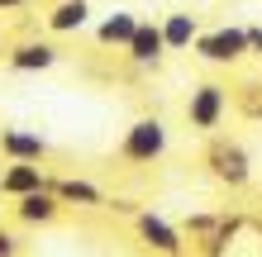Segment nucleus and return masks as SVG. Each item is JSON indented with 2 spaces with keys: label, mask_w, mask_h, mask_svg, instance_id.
Here are the masks:
<instances>
[{
  "label": "nucleus",
  "mask_w": 262,
  "mask_h": 257,
  "mask_svg": "<svg viewBox=\"0 0 262 257\" xmlns=\"http://www.w3.org/2000/svg\"><path fill=\"white\" fill-rule=\"evenodd\" d=\"M119 153H124V162H158L167 153V124L158 114L152 119H134L124 143H119Z\"/></svg>",
  "instance_id": "1"
},
{
  "label": "nucleus",
  "mask_w": 262,
  "mask_h": 257,
  "mask_svg": "<svg viewBox=\"0 0 262 257\" xmlns=\"http://www.w3.org/2000/svg\"><path fill=\"white\" fill-rule=\"evenodd\" d=\"M224 110H229V90H224L220 81L195 86V90H191V100H186V119H191V129H200V133L220 129Z\"/></svg>",
  "instance_id": "2"
},
{
  "label": "nucleus",
  "mask_w": 262,
  "mask_h": 257,
  "mask_svg": "<svg viewBox=\"0 0 262 257\" xmlns=\"http://www.w3.org/2000/svg\"><path fill=\"white\" fill-rule=\"evenodd\" d=\"M195 53L205 57V62L229 67V62H238V57L248 53V34L234 29V24H220V29H210V34H195Z\"/></svg>",
  "instance_id": "3"
},
{
  "label": "nucleus",
  "mask_w": 262,
  "mask_h": 257,
  "mask_svg": "<svg viewBox=\"0 0 262 257\" xmlns=\"http://www.w3.org/2000/svg\"><path fill=\"white\" fill-rule=\"evenodd\" d=\"M205 162H210V172L220 176L224 186H248V176H253L248 153H243V143H234V138H214Z\"/></svg>",
  "instance_id": "4"
},
{
  "label": "nucleus",
  "mask_w": 262,
  "mask_h": 257,
  "mask_svg": "<svg viewBox=\"0 0 262 257\" xmlns=\"http://www.w3.org/2000/svg\"><path fill=\"white\" fill-rule=\"evenodd\" d=\"M138 233H143V243H148L152 252H162V257H181V233H177L162 215L143 209V215H138Z\"/></svg>",
  "instance_id": "5"
},
{
  "label": "nucleus",
  "mask_w": 262,
  "mask_h": 257,
  "mask_svg": "<svg viewBox=\"0 0 262 257\" xmlns=\"http://www.w3.org/2000/svg\"><path fill=\"white\" fill-rule=\"evenodd\" d=\"M43 186H48V176H43L38 162H10V167L0 172V191L14 195V200H24V195H34Z\"/></svg>",
  "instance_id": "6"
},
{
  "label": "nucleus",
  "mask_w": 262,
  "mask_h": 257,
  "mask_svg": "<svg viewBox=\"0 0 262 257\" xmlns=\"http://www.w3.org/2000/svg\"><path fill=\"white\" fill-rule=\"evenodd\" d=\"M158 34H162V48L167 53H186L191 43H195V34H200V24H195V14L177 10V14H167V19L158 24Z\"/></svg>",
  "instance_id": "7"
},
{
  "label": "nucleus",
  "mask_w": 262,
  "mask_h": 257,
  "mask_svg": "<svg viewBox=\"0 0 262 257\" xmlns=\"http://www.w3.org/2000/svg\"><path fill=\"white\" fill-rule=\"evenodd\" d=\"M162 34H158V24H143L138 19V29H134V38H129V62L134 67H158L162 62Z\"/></svg>",
  "instance_id": "8"
},
{
  "label": "nucleus",
  "mask_w": 262,
  "mask_h": 257,
  "mask_svg": "<svg viewBox=\"0 0 262 257\" xmlns=\"http://www.w3.org/2000/svg\"><path fill=\"white\" fill-rule=\"evenodd\" d=\"M134 29H138V14L134 10H115V14H105V19H100L96 43H100V48H129Z\"/></svg>",
  "instance_id": "9"
},
{
  "label": "nucleus",
  "mask_w": 262,
  "mask_h": 257,
  "mask_svg": "<svg viewBox=\"0 0 262 257\" xmlns=\"http://www.w3.org/2000/svg\"><path fill=\"white\" fill-rule=\"evenodd\" d=\"M0 153H5L10 162H38V157H48V143H43L38 133L5 129V133H0Z\"/></svg>",
  "instance_id": "10"
},
{
  "label": "nucleus",
  "mask_w": 262,
  "mask_h": 257,
  "mask_svg": "<svg viewBox=\"0 0 262 257\" xmlns=\"http://www.w3.org/2000/svg\"><path fill=\"white\" fill-rule=\"evenodd\" d=\"M57 62V48L53 43H14V53H10V67L14 72H43V67H53Z\"/></svg>",
  "instance_id": "11"
},
{
  "label": "nucleus",
  "mask_w": 262,
  "mask_h": 257,
  "mask_svg": "<svg viewBox=\"0 0 262 257\" xmlns=\"http://www.w3.org/2000/svg\"><path fill=\"white\" fill-rule=\"evenodd\" d=\"M57 209H62V205H57V195L43 186V191H34V195H24V200L14 205V215H19L24 224H48V219H57Z\"/></svg>",
  "instance_id": "12"
},
{
  "label": "nucleus",
  "mask_w": 262,
  "mask_h": 257,
  "mask_svg": "<svg viewBox=\"0 0 262 257\" xmlns=\"http://www.w3.org/2000/svg\"><path fill=\"white\" fill-rule=\"evenodd\" d=\"M48 29L53 34H76V29H86V0H57L53 14H48Z\"/></svg>",
  "instance_id": "13"
},
{
  "label": "nucleus",
  "mask_w": 262,
  "mask_h": 257,
  "mask_svg": "<svg viewBox=\"0 0 262 257\" xmlns=\"http://www.w3.org/2000/svg\"><path fill=\"white\" fill-rule=\"evenodd\" d=\"M48 191L57 195V205H100V191L91 181H48Z\"/></svg>",
  "instance_id": "14"
},
{
  "label": "nucleus",
  "mask_w": 262,
  "mask_h": 257,
  "mask_svg": "<svg viewBox=\"0 0 262 257\" xmlns=\"http://www.w3.org/2000/svg\"><path fill=\"white\" fill-rule=\"evenodd\" d=\"M238 110L248 114V119H262V86H238Z\"/></svg>",
  "instance_id": "15"
},
{
  "label": "nucleus",
  "mask_w": 262,
  "mask_h": 257,
  "mask_svg": "<svg viewBox=\"0 0 262 257\" xmlns=\"http://www.w3.org/2000/svg\"><path fill=\"white\" fill-rule=\"evenodd\" d=\"M14 252H19V238L10 229H0V257H14Z\"/></svg>",
  "instance_id": "16"
},
{
  "label": "nucleus",
  "mask_w": 262,
  "mask_h": 257,
  "mask_svg": "<svg viewBox=\"0 0 262 257\" xmlns=\"http://www.w3.org/2000/svg\"><path fill=\"white\" fill-rule=\"evenodd\" d=\"M243 34H248V48H257V53H262V29H243Z\"/></svg>",
  "instance_id": "17"
},
{
  "label": "nucleus",
  "mask_w": 262,
  "mask_h": 257,
  "mask_svg": "<svg viewBox=\"0 0 262 257\" xmlns=\"http://www.w3.org/2000/svg\"><path fill=\"white\" fill-rule=\"evenodd\" d=\"M24 5V0H0V10H19Z\"/></svg>",
  "instance_id": "18"
},
{
  "label": "nucleus",
  "mask_w": 262,
  "mask_h": 257,
  "mask_svg": "<svg viewBox=\"0 0 262 257\" xmlns=\"http://www.w3.org/2000/svg\"><path fill=\"white\" fill-rule=\"evenodd\" d=\"M0 172H5V167H0Z\"/></svg>",
  "instance_id": "19"
}]
</instances>
